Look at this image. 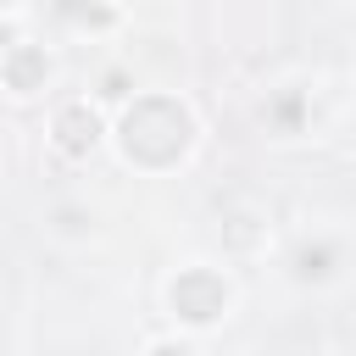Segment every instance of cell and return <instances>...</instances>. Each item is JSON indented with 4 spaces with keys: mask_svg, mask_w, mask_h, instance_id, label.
<instances>
[{
    "mask_svg": "<svg viewBox=\"0 0 356 356\" xmlns=\"http://www.w3.org/2000/svg\"><path fill=\"white\" fill-rule=\"evenodd\" d=\"M44 67H50V61H44L39 50H22V56L11 61V83H17V89H33V83L44 78Z\"/></svg>",
    "mask_w": 356,
    "mask_h": 356,
    "instance_id": "3",
    "label": "cell"
},
{
    "mask_svg": "<svg viewBox=\"0 0 356 356\" xmlns=\"http://www.w3.org/2000/svg\"><path fill=\"white\" fill-rule=\"evenodd\" d=\"M222 300H228V289H222V278H211V273H184V278L172 284V306H178L184 317H195V323L217 317Z\"/></svg>",
    "mask_w": 356,
    "mask_h": 356,
    "instance_id": "1",
    "label": "cell"
},
{
    "mask_svg": "<svg viewBox=\"0 0 356 356\" xmlns=\"http://www.w3.org/2000/svg\"><path fill=\"white\" fill-rule=\"evenodd\" d=\"M56 134H61V150H72V156H83V150L95 145V117H89L83 106H72V111H61V122H56Z\"/></svg>",
    "mask_w": 356,
    "mask_h": 356,
    "instance_id": "2",
    "label": "cell"
}]
</instances>
